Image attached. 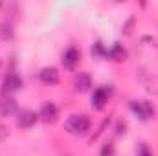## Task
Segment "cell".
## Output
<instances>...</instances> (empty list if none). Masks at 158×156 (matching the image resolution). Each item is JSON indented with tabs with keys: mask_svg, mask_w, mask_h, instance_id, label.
I'll list each match as a JSON object with an SVG mask.
<instances>
[{
	"mask_svg": "<svg viewBox=\"0 0 158 156\" xmlns=\"http://www.w3.org/2000/svg\"><path fill=\"white\" fill-rule=\"evenodd\" d=\"M90 127H92V121H90V117L85 116V114H74V116L68 117L66 123H64V129H66L68 132L79 134V136L86 134V132L90 130Z\"/></svg>",
	"mask_w": 158,
	"mask_h": 156,
	"instance_id": "cell-1",
	"label": "cell"
},
{
	"mask_svg": "<svg viewBox=\"0 0 158 156\" xmlns=\"http://www.w3.org/2000/svg\"><path fill=\"white\" fill-rule=\"evenodd\" d=\"M131 110H132L134 116H138L140 119H143V121L155 117V107H153L149 101H143V99H134V101H131Z\"/></svg>",
	"mask_w": 158,
	"mask_h": 156,
	"instance_id": "cell-2",
	"label": "cell"
},
{
	"mask_svg": "<svg viewBox=\"0 0 158 156\" xmlns=\"http://www.w3.org/2000/svg\"><path fill=\"white\" fill-rule=\"evenodd\" d=\"M110 94H112L110 86H99V88H96L94 94H92V109L103 110L105 105H107V101H109V97H110Z\"/></svg>",
	"mask_w": 158,
	"mask_h": 156,
	"instance_id": "cell-3",
	"label": "cell"
},
{
	"mask_svg": "<svg viewBox=\"0 0 158 156\" xmlns=\"http://www.w3.org/2000/svg\"><path fill=\"white\" fill-rule=\"evenodd\" d=\"M20 88H22V79H20V76H17L15 72H9L4 77V81H2V92H4V96H7L11 92H17Z\"/></svg>",
	"mask_w": 158,
	"mask_h": 156,
	"instance_id": "cell-4",
	"label": "cell"
},
{
	"mask_svg": "<svg viewBox=\"0 0 158 156\" xmlns=\"http://www.w3.org/2000/svg\"><path fill=\"white\" fill-rule=\"evenodd\" d=\"M59 116V109H57V105L55 103H52V101H46V103H42L40 105V110H39V117L42 121H46V123H53L55 119Z\"/></svg>",
	"mask_w": 158,
	"mask_h": 156,
	"instance_id": "cell-5",
	"label": "cell"
},
{
	"mask_svg": "<svg viewBox=\"0 0 158 156\" xmlns=\"http://www.w3.org/2000/svg\"><path fill=\"white\" fill-rule=\"evenodd\" d=\"M39 79H40L42 84L53 86V84L59 83V70H57L55 66H46V68H42L39 72Z\"/></svg>",
	"mask_w": 158,
	"mask_h": 156,
	"instance_id": "cell-6",
	"label": "cell"
},
{
	"mask_svg": "<svg viewBox=\"0 0 158 156\" xmlns=\"http://www.w3.org/2000/svg\"><path fill=\"white\" fill-rule=\"evenodd\" d=\"M37 119H39V116L33 110H20L17 114V125L20 129H30V127H33L37 123Z\"/></svg>",
	"mask_w": 158,
	"mask_h": 156,
	"instance_id": "cell-7",
	"label": "cell"
},
{
	"mask_svg": "<svg viewBox=\"0 0 158 156\" xmlns=\"http://www.w3.org/2000/svg\"><path fill=\"white\" fill-rule=\"evenodd\" d=\"M79 59H81V51H79L77 48H68V50L64 51V55H63V64H64L68 70H74V68L77 66Z\"/></svg>",
	"mask_w": 158,
	"mask_h": 156,
	"instance_id": "cell-8",
	"label": "cell"
},
{
	"mask_svg": "<svg viewBox=\"0 0 158 156\" xmlns=\"http://www.w3.org/2000/svg\"><path fill=\"white\" fill-rule=\"evenodd\" d=\"M74 88H76L77 92H86V90H90V88H92V77H90L86 72L76 74V77H74Z\"/></svg>",
	"mask_w": 158,
	"mask_h": 156,
	"instance_id": "cell-9",
	"label": "cell"
},
{
	"mask_svg": "<svg viewBox=\"0 0 158 156\" xmlns=\"http://www.w3.org/2000/svg\"><path fill=\"white\" fill-rule=\"evenodd\" d=\"M17 112V101L11 97V96H2L0 99V116L7 117L11 114Z\"/></svg>",
	"mask_w": 158,
	"mask_h": 156,
	"instance_id": "cell-10",
	"label": "cell"
},
{
	"mask_svg": "<svg viewBox=\"0 0 158 156\" xmlns=\"http://www.w3.org/2000/svg\"><path fill=\"white\" fill-rule=\"evenodd\" d=\"M107 57H110L114 63H123V61L127 59V50H125L119 42H114V44H112V48L109 50Z\"/></svg>",
	"mask_w": 158,
	"mask_h": 156,
	"instance_id": "cell-11",
	"label": "cell"
},
{
	"mask_svg": "<svg viewBox=\"0 0 158 156\" xmlns=\"http://www.w3.org/2000/svg\"><path fill=\"white\" fill-rule=\"evenodd\" d=\"M134 24H136V17L134 15H131L125 22H123V26H121V33L123 35H132V30H134Z\"/></svg>",
	"mask_w": 158,
	"mask_h": 156,
	"instance_id": "cell-12",
	"label": "cell"
},
{
	"mask_svg": "<svg viewBox=\"0 0 158 156\" xmlns=\"http://www.w3.org/2000/svg\"><path fill=\"white\" fill-rule=\"evenodd\" d=\"M107 53H109V50H105V46L101 42H96L92 46V55L94 57H107Z\"/></svg>",
	"mask_w": 158,
	"mask_h": 156,
	"instance_id": "cell-13",
	"label": "cell"
},
{
	"mask_svg": "<svg viewBox=\"0 0 158 156\" xmlns=\"http://www.w3.org/2000/svg\"><path fill=\"white\" fill-rule=\"evenodd\" d=\"M0 37L2 39H13V26L11 24H4L0 30Z\"/></svg>",
	"mask_w": 158,
	"mask_h": 156,
	"instance_id": "cell-14",
	"label": "cell"
},
{
	"mask_svg": "<svg viewBox=\"0 0 158 156\" xmlns=\"http://www.w3.org/2000/svg\"><path fill=\"white\" fill-rule=\"evenodd\" d=\"M147 92L149 94H158V79L153 77V81L147 83Z\"/></svg>",
	"mask_w": 158,
	"mask_h": 156,
	"instance_id": "cell-15",
	"label": "cell"
},
{
	"mask_svg": "<svg viewBox=\"0 0 158 156\" xmlns=\"http://www.w3.org/2000/svg\"><path fill=\"white\" fill-rule=\"evenodd\" d=\"M112 154H114V147H112V143H107V145H103V149H101L99 156H112Z\"/></svg>",
	"mask_w": 158,
	"mask_h": 156,
	"instance_id": "cell-16",
	"label": "cell"
},
{
	"mask_svg": "<svg viewBox=\"0 0 158 156\" xmlns=\"http://www.w3.org/2000/svg\"><path fill=\"white\" fill-rule=\"evenodd\" d=\"M136 156H153V153H151V149L143 143V145H140V149H138V154Z\"/></svg>",
	"mask_w": 158,
	"mask_h": 156,
	"instance_id": "cell-17",
	"label": "cell"
},
{
	"mask_svg": "<svg viewBox=\"0 0 158 156\" xmlns=\"http://www.w3.org/2000/svg\"><path fill=\"white\" fill-rule=\"evenodd\" d=\"M7 136H9V129H7L6 125H0V142L6 140Z\"/></svg>",
	"mask_w": 158,
	"mask_h": 156,
	"instance_id": "cell-18",
	"label": "cell"
},
{
	"mask_svg": "<svg viewBox=\"0 0 158 156\" xmlns=\"http://www.w3.org/2000/svg\"><path fill=\"white\" fill-rule=\"evenodd\" d=\"M125 129H127V123H125V121H119L118 127H116V134H118V136L125 134Z\"/></svg>",
	"mask_w": 158,
	"mask_h": 156,
	"instance_id": "cell-19",
	"label": "cell"
},
{
	"mask_svg": "<svg viewBox=\"0 0 158 156\" xmlns=\"http://www.w3.org/2000/svg\"><path fill=\"white\" fill-rule=\"evenodd\" d=\"M0 68H2V61H0Z\"/></svg>",
	"mask_w": 158,
	"mask_h": 156,
	"instance_id": "cell-20",
	"label": "cell"
},
{
	"mask_svg": "<svg viewBox=\"0 0 158 156\" xmlns=\"http://www.w3.org/2000/svg\"><path fill=\"white\" fill-rule=\"evenodd\" d=\"M0 7H2V2H0Z\"/></svg>",
	"mask_w": 158,
	"mask_h": 156,
	"instance_id": "cell-21",
	"label": "cell"
}]
</instances>
